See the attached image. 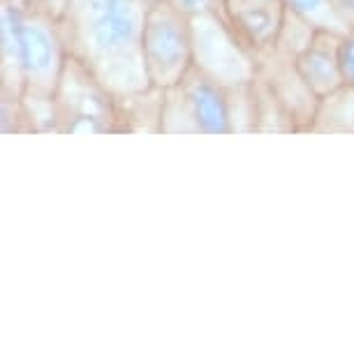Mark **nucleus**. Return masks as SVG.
Returning a JSON list of instances; mask_svg holds the SVG:
<instances>
[{"mask_svg":"<svg viewBox=\"0 0 354 354\" xmlns=\"http://www.w3.org/2000/svg\"><path fill=\"white\" fill-rule=\"evenodd\" d=\"M192 65L225 88L248 86L259 75V58L236 35L223 10H206L190 17Z\"/></svg>","mask_w":354,"mask_h":354,"instance_id":"3","label":"nucleus"},{"mask_svg":"<svg viewBox=\"0 0 354 354\" xmlns=\"http://www.w3.org/2000/svg\"><path fill=\"white\" fill-rule=\"evenodd\" d=\"M340 70L345 86H354V26L340 37Z\"/></svg>","mask_w":354,"mask_h":354,"instance_id":"13","label":"nucleus"},{"mask_svg":"<svg viewBox=\"0 0 354 354\" xmlns=\"http://www.w3.org/2000/svg\"><path fill=\"white\" fill-rule=\"evenodd\" d=\"M333 8L340 15V19L350 26H354V0H333Z\"/></svg>","mask_w":354,"mask_h":354,"instance_id":"15","label":"nucleus"},{"mask_svg":"<svg viewBox=\"0 0 354 354\" xmlns=\"http://www.w3.org/2000/svg\"><path fill=\"white\" fill-rule=\"evenodd\" d=\"M285 5L317 30H331L338 35H345L350 30V26L333 8V0H285Z\"/></svg>","mask_w":354,"mask_h":354,"instance_id":"11","label":"nucleus"},{"mask_svg":"<svg viewBox=\"0 0 354 354\" xmlns=\"http://www.w3.org/2000/svg\"><path fill=\"white\" fill-rule=\"evenodd\" d=\"M315 32H317V28H313L306 19L294 15V12L287 8L283 30H280L278 42H276V51L283 53V56L297 58L299 53H304L306 49H308V44L313 42Z\"/></svg>","mask_w":354,"mask_h":354,"instance_id":"12","label":"nucleus"},{"mask_svg":"<svg viewBox=\"0 0 354 354\" xmlns=\"http://www.w3.org/2000/svg\"><path fill=\"white\" fill-rule=\"evenodd\" d=\"M310 132H354V86H340L319 100Z\"/></svg>","mask_w":354,"mask_h":354,"instance_id":"10","label":"nucleus"},{"mask_svg":"<svg viewBox=\"0 0 354 354\" xmlns=\"http://www.w3.org/2000/svg\"><path fill=\"white\" fill-rule=\"evenodd\" d=\"M109 88L100 82L88 65L68 53L61 84L56 91L58 121L70 132H106L116 121V102Z\"/></svg>","mask_w":354,"mask_h":354,"instance_id":"6","label":"nucleus"},{"mask_svg":"<svg viewBox=\"0 0 354 354\" xmlns=\"http://www.w3.org/2000/svg\"><path fill=\"white\" fill-rule=\"evenodd\" d=\"M160 130L169 135H230L232 113L227 88L192 65L181 84L162 93Z\"/></svg>","mask_w":354,"mask_h":354,"instance_id":"4","label":"nucleus"},{"mask_svg":"<svg viewBox=\"0 0 354 354\" xmlns=\"http://www.w3.org/2000/svg\"><path fill=\"white\" fill-rule=\"evenodd\" d=\"M142 56L151 88H171L192 68L190 15L174 0H146Z\"/></svg>","mask_w":354,"mask_h":354,"instance_id":"2","label":"nucleus"},{"mask_svg":"<svg viewBox=\"0 0 354 354\" xmlns=\"http://www.w3.org/2000/svg\"><path fill=\"white\" fill-rule=\"evenodd\" d=\"M223 3H266V0H223Z\"/></svg>","mask_w":354,"mask_h":354,"instance_id":"16","label":"nucleus"},{"mask_svg":"<svg viewBox=\"0 0 354 354\" xmlns=\"http://www.w3.org/2000/svg\"><path fill=\"white\" fill-rule=\"evenodd\" d=\"M174 3L178 5L183 12H188V15H199V12H206L211 8H216L220 0H174Z\"/></svg>","mask_w":354,"mask_h":354,"instance_id":"14","label":"nucleus"},{"mask_svg":"<svg viewBox=\"0 0 354 354\" xmlns=\"http://www.w3.org/2000/svg\"><path fill=\"white\" fill-rule=\"evenodd\" d=\"M220 8L230 19L236 35L257 58L276 51L287 12L285 0H266V3H223L220 0Z\"/></svg>","mask_w":354,"mask_h":354,"instance_id":"8","label":"nucleus"},{"mask_svg":"<svg viewBox=\"0 0 354 354\" xmlns=\"http://www.w3.org/2000/svg\"><path fill=\"white\" fill-rule=\"evenodd\" d=\"M340 37L343 35L338 32L317 30L308 49L294 58L306 84L319 100L345 86L343 70H340Z\"/></svg>","mask_w":354,"mask_h":354,"instance_id":"9","label":"nucleus"},{"mask_svg":"<svg viewBox=\"0 0 354 354\" xmlns=\"http://www.w3.org/2000/svg\"><path fill=\"white\" fill-rule=\"evenodd\" d=\"M144 17V0H68V51L116 100L151 88L142 56Z\"/></svg>","mask_w":354,"mask_h":354,"instance_id":"1","label":"nucleus"},{"mask_svg":"<svg viewBox=\"0 0 354 354\" xmlns=\"http://www.w3.org/2000/svg\"><path fill=\"white\" fill-rule=\"evenodd\" d=\"M262 82L269 86L278 102L285 106V111L292 116L297 130H310L315 113L319 106V97L306 84L301 72L297 68V61L290 56H283L278 51L259 56V75Z\"/></svg>","mask_w":354,"mask_h":354,"instance_id":"7","label":"nucleus"},{"mask_svg":"<svg viewBox=\"0 0 354 354\" xmlns=\"http://www.w3.org/2000/svg\"><path fill=\"white\" fill-rule=\"evenodd\" d=\"M19 58H21L26 88L24 93L56 97L61 75L68 61V44L61 26L42 10H19Z\"/></svg>","mask_w":354,"mask_h":354,"instance_id":"5","label":"nucleus"}]
</instances>
